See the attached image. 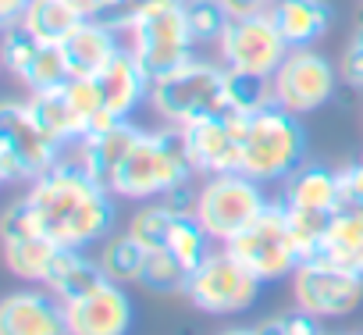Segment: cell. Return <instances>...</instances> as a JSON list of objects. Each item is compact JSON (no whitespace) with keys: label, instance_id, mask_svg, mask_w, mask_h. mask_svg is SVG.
<instances>
[{"label":"cell","instance_id":"cell-23","mask_svg":"<svg viewBox=\"0 0 363 335\" xmlns=\"http://www.w3.org/2000/svg\"><path fill=\"white\" fill-rule=\"evenodd\" d=\"M267 15L289 47H313L335 18L328 0H267Z\"/></svg>","mask_w":363,"mask_h":335},{"label":"cell","instance_id":"cell-24","mask_svg":"<svg viewBox=\"0 0 363 335\" xmlns=\"http://www.w3.org/2000/svg\"><path fill=\"white\" fill-rule=\"evenodd\" d=\"M100 282H107L104 268L96 257L86 253V246H57L54 260H50V271L43 278V285L61 300V303H72L79 296H86L89 289H96Z\"/></svg>","mask_w":363,"mask_h":335},{"label":"cell","instance_id":"cell-16","mask_svg":"<svg viewBox=\"0 0 363 335\" xmlns=\"http://www.w3.org/2000/svg\"><path fill=\"white\" fill-rule=\"evenodd\" d=\"M65 314H68V335H125L135 321L125 285L111 278L89 289L86 296L65 303Z\"/></svg>","mask_w":363,"mask_h":335},{"label":"cell","instance_id":"cell-31","mask_svg":"<svg viewBox=\"0 0 363 335\" xmlns=\"http://www.w3.org/2000/svg\"><path fill=\"white\" fill-rule=\"evenodd\" d=\"M211 236H207V229L196 221V218H178L174 221V229H171V239H167V250L186 264L189 271H196L200 264H203V257L211 253Z\"/></svg>","mask_w":363,"mask_h":335},{"label":"cell","instance_id":"cell-14","mask_svg":"<svg viewBox=\"0 0 363 335\" xmlns=\"http://www.w3.org/2000/svg\"><path fill=\"white\" fill-rule=\"evenodd\" d=\"M0 243H4V260L15 278H22L29 285H43L50 260L57 253V243L36 229L26 200H15L8 207L4 221H0Z\"/></svg>","mask_w":363,"mask_h":335},{"label":"cell","instance_id":"cell-21","mask_svg":"<svg viewBox=\"0 0 363 335\" xmlns=\"http://www.w3.org/2000/svg\"><path fill=\"white\" fill-rule=\"evenodd\" d=\"M29 107H33V114L40 118V125H43L61 146H75V143H82V139L89 136V121H86V114H82V107H79V100H75L68 79L57 82V86H50V89L29 93Z\"/></svg>","mask_w":363,"mask_h":335},{"label":"cell","instance_id":"cell-41","mask_svg":"<svg viewBox=\"0 0 363 335\" xmlns=\"http://www.w3.org/2000/svg\"><path fill=\"white\" fill-rule=\"evenodd\" d=\"M356 22H363V8H359V18H356Z\"/></svg>","mask_w":363,"mask_h":335},{"label":"cell","instance_id":"cell-15","mask_svg":"<svg viewBox=\"0 0 363 335\" xmlns=\"http://www.w3.org/2000/svg\"><path fill=\"white\" fill-rule=\"evenodd\" d=\"M4 68L29 89H50L57 82L68 79V65H65V54H61V43H43L36 40L22 22H11L4 26Z\"/></svg>","mask_w":363,"mask_h":335},{"label":"cell","instance_id":"cell-1","mask_svg":"<svg viewBox=\"0 0 363 335\" xmlns=\"http://www.w3.org/2000/svg\"><path fill=\"white\" fill-rule=\"evenodd\" d=\"M22 200L36 229L57 246L89 250L93 243H104L118 225V197L86 172L75 153L61 157L47 175L29 182Z\"/></svg>","mask_w":363,"mask_h":335},{"label":"cell","instance_id":"cell-2","mask_svg":"<svg viewBox=\"0 0 363 335\" xmlns=\"http://www.w3.org/2000/svg\"><path fill=\"white\" fill-rule=\"evenodd\" d=\"M193 160L186 150V132L182 125H160V128H143V136L135 139L132 153L125 157L121 172L114 179V197L118 200H157L164 197L171 186L193 179Z\"/></svg>","mask_w":363,"mask_h":335},{"label":"cell","instance_id":"cell-11","mask_svg":"<svg viewBox=\"0 0 363 335\" xmlns=\"http://www.w3.org/2000/svg\"><path fill=\"white\" fill-rule=\"evenodd\" d=\"M338 68L313 47H289L285 61L271 75L274 82V104L292 114H313L338 93Z\"/></svg>","mask_w":363,"mask_h":335},{"label":"cell","instance_id":"cell-38","mask_svg":"<svg viewBox=\"0 0 363 335\" xmlns=\"http://www.w3.org/2000/svg\"><path fill=\"white\" fill-rule=\"evenodd\" d=\"M218 4L228 11V18H246L267 8V0H218Z\"/></svg>","mask_w":363,"mask_h":335},{"label":"cell","instance_id":"cell-4","mask_svg":"<svg viewBox=\"0 0 363 335\" xmlns=\"http://www.w3.org/2000/svg\"><path fill=\"white\" fill-rule=\"evenodd\" d=\"M306 160V128L303 118L285 107H267L246 118L242 136V172L264 186L285 182Z\"/></svg>","mask_w":363,"mask_h":335},{"label":"cell","instance_id":"cell-18","mask_svg":"<svg viewBox=\"0 0 363 335\" xmlns=\"http://www.w3.org/2000/svg\"><path fill=\"white\" fill-rule=\"evenodd\" d=\"M143 136V128L132 121V118H121L114 121L111 128H100V132H89L82 143H75V157L86 172L104 186V190H114V179L121 172L125 157L132 153L135 139Z\"/></svg>","mask_w":363,"mask_h":335},{"label":"cell","instance_id":"cell-20","mask_svg":"<svg viewBox=\"0 0 363 335\" xmlns=\"http://www.w3.org/2000/svg\"><path fill=\"white\" fill-rule=\"evenodd\" d=\"M121 36L100 22V18H82L65 40H61V54L68 65V79H93L118 50H121Z\"/></svg>","mask_w":363,"mask_h":335},{"label":"cell","instance_id":"cell-3","mask_svg":"<svg viewBox=\"0 0 363 335\" xmlns=\"http://www.w3.org/2000/svg\"><path fill=\"white\" fill-rule=\"evenodd\" d=\"M153 114L167 125H193L200 118H214L232 111L228 104V68L221 61L207 57H189L186 65L171 68L167 75L150 82V100Z\"/></svg>","mask_w":363,"mask_h":335},{"label":"cell","instance_id":"cell-26","mask_svg":"<svg viewBox=\"0 0 363 335\" xmlns=\"http://www.w3.org/2000/svg\"><path fill=\"white\" fill-rule=\"evenodd\" d=\"M86 15L72 4V0H29V8L22 11V26L43 40V43H61Z\"/></svg>","mask_w":363,"mask_h":335},{"label":"cell","instance_id":"cell-22","mask_svg":"<svg viewBox=\"0 0 363 335\" xmlns=\"http://www.w3.org/2000/svg\"><path fill=\"white\" fill-rule=\"evenodd\" d=\"M278 200L292 211H338L342 207L338 172H331V168L320 164V160H303L281 182Z\"/></svg>","mask_w":363,"mask_h":335},{"label":"cell","instance_id":"cell-13","mask_svg":"<svg viewBox=\"0 0 363 335\" xmlns=\"http://www.w3.org/2000/svg\"><path fill=\"white\" fill-rule=\"evenodd\" d=\"M186 132V150L193 160V172L200 179L221 175V172H242V136H246V114L225 111L214 118H200L182 128Z\"/></svg>","mask_w":363,"mask_h":335},{"label":"cell","instance_id":"cell-29","mask_svg":"<svg viewBox=\"0 0 363 335\" xmlns=\"http://www.w3.org/2000/svg\"><path fill=\"white\" fill-rule=\"evenodd\" d=\"M189 278H193V271L182 264L167 246H160V250H146L143 275H139V285H143V289L171 296V292H186V289H189Z\"/></svg>","mask_w":363,"mask_h":335},{"label":"cell","instance_id":"cell-19","mask_svg":"<svg viewBox=\"0 0 363 335\" xmlns=\"http://www.w3.org/2000/svg\"><path fill=\"white\" fill-rule=\"evenodd\" d=\"M93 79L104 97V107L114 118H132L143 107V100H150V75L139 68V61L132 57L128 47H121Z\"/></svg>","mask_w":363,"mask_h":335},{"label":"cell","instance_id":"cell-17","mask_svg":"<svg viewBox=\"0 0 363 335\" xmlns=\"http://www.w3.org/2000/svg\"><path fill=\"white\" fill-rule=\"evenodd\" d=\"M0 331L4 335H68L65 303L43 289H18L0 303Z\"/></svg>","mask_w":363,"mask_h":335},{"label":"cell","instance_id":"cell-30","mask_svg":"<svg viewBox=\"0 0 363 335\" xmlns=\"http://www.w3.org/2000/svg\"><path fill=\"white\" fill-rule=\"evenodd\" d=\"M228 104H232L235 114H246V118L274 107V82H271V75L228 68Z\"/></svg>","mask_w":363,"mask_h":335},{"label":"cell","instance_id":"cell-37","mask_svg":"<svg viewBox=\"0 0 363 335\" xmlns=\"http://www.w3.org/2000/svg\"><path fill=\"white\" fill-rule=\"evenodd\" d=\"M338 190H342V207H359L363 211V160H352L338 168Z\"/></svg>","mask_w":363,"mask_h":335},{"label":"cell","instance_id":"cell-28","mask_svg":"<svg viewBox=\"0 0 363 335\" xmlns=\"http://www.w3.org/2000/svg\"><path fill=\"white\" fill-rule=\"evenodd\" d=\"M174 221H178V214H174L164 200H143V204L132 211L125 232H128L132 239H139L143 250H160V246H167Z\"/></svg>","mask_w":363,"mask_h":335},{"label":"cell","instance_id":"cell-34","mask_svg":"<svg viewBox=\"0 0 363 335\" xmlns=\"http://www.w3.org/2000/svg\"><path fill=\"white\" fill-rule=\"evenodd\" d=\"M250 331H285V335H313V331H320V317H313V314H306V310H292V314H278V317H271V321H260V324H253Z\"/></svg>","mask_w":363,"mask_h":335},{"label":"cell","instance_id":"cell-39","mask_svg":"<svg viewBox=\"0 0 363 335\" xmlns=\"http://www.w3.org/2000/svg\"><path fill=\"white\" fill-rule=\"evenodd\" d=\"M26 8H29V0H0V22H4V26L18 22Z\"/></svg>","mask_w":363,"mask_h":335},{"label":"cell","instance_id":"cell-40","mask_svg":"<svg viewBox=\"0 0 363 335\" xmlns=\"http://www.w3.org/2000/svg\"><path fill=\"white\" fill-rule=\"evenodd\" d=\"M72 4H75L86 18H93V15H100V8L107 4V0H72Z\"/></svg>","mask_w":363,"mask_h":335},{"label":"cell","instance_id":"cell-6","mask_svg":"<svg viewBox=\"0 0 363 335\" xmlns=\"http://www.w3.org/2000/svg\"><path fill=\"white\" fill-rule=\"evenodd\" d=\"M232 257H239L264 285L292 278L303 264V246L289 225V211L281 200H271L246 229H239L228 243H221Z\"/></svg>","mask_w":363,"mask_h":335},{"label":"cell","instance_id":"cell-42","mask_svg":"<svg viewBox=\"0 0 363 335\" xmlns=\"http://www.w3.org/2000/svg\"><path fill=\"white\" fill-rule=\"evenodd\" d=\"M186 4H193V0H186Z\"/></svg>","mask_w":363,"mask_h":335},{"label":"cell","instance_id":"cell-35","mask_svg":"<svg viewBox=\"0 0 363 335\" xmlns=\"http://www.w3.org/2000/svg\"><path fill=\"white\" fill-rule=\"evenodd\" d=\"M338 75H342V82L349 89H363V22H356V33H352V40L342 50Z\"/></svg>","mask_w":363,"mask_h":335},{"label":"cell","instance_id":"cell-12","mask_svg":"<svg viewBox=\"0 0 363 335\" xmlns=\"http://www.w3.org/2000/svg\"><path fill=\"white\" fill-rule=\"evenodd\" d=\"M289 43L271 22L267 8L246 18H232L225 36L218 40V57L225 68L239 72H257V75H274L278 65L285 61Z\"/></svg>","mask_w":363,"mask_h":335},{"label":"cell","instance_id":"cell-8","mask_svg":"<svg viewBox=\"0 0 363 335\" xmlns=\"http://www.w3.org/2000/svg\"><path fill=\"white\" fill-rule=\"evenodd\" d=\"M264 282L239 260L232 257L221 243L218 250H211L203 257V264L193 271L189 278V289H186V300L200 310V314H211V317H235V314H246L257 296H260Z\"/></svg>","mask_w":363,"mask_h":335},{"label":"cell","instance_id":"cell-9","mask_svg":"<svg viewBox=\"0 0 363 335\" xmlns=\"http://www.w3.org/2000/svg\"><path fill=\"white\" fill-rule=\"evenodd\" d=\"M292 300L299 310L320 321L349 317L363 303V275L320 253L303 257V264L292 275Z\"/></svg>","mask_w":363,"mask_h":335},{"label":"cell","instance_id":"cell-5","mask_svg":"<svg viewBox=\"0 0 363 335\" xmlns=\"http://www.w3.org/2000/svg\"><path fill=\"white\" fill-rule=\"evenodd\" d=\"M61 146L33 114L29 100H4L0 107V182L29 186L65 157Z\"/></svg>","mask_w":363,"mask_h":335},{"label":"cell","instance_id":"cell-25","mask_svg":"<svg viewBox=\"0 0 363 335\" xmlns=\"http://www.w3.org/2000/svg\"><path fill=\"white\" fill-rule=\"evenodd\" d=\"M313 253L331 257V260H338V264L363 275V211L359 207H338L320 250H313Z\"/></svg>","mask_w":363,"mask_h":335},{"label":"cell","instance_id":"cell-10","mask_svg":"<svg viewBox=\"0 0 363 335\" xmlns=\"http://www.w3.org/2000/svg\"><path fill=\"white\" fill-rule=\"evenodd\" d=\"M271 200L264 193V182L250 179L246 172H221V175H207L203 179L196 221L207 229V236L214 243H228Z\"/></svg>","mask_w":363,"mask_h":335},{"label":"cell","instance_id":"cell-33","mask_svg":"<svg viewBox=\"0 0 363 335\" xmlns=\"http://www.w3.org/2000/svg\"><path fill=\"white\" fill-rule=\"evenodd\" d=\"M285 211H289V225H292V232L303 246V257L320 250V243H324V236L335 221V211H292V207H285Z\"/></svg>","mask_w":363,"mask_h":335},{"label":"cell","instance_id":"cell-27","mask_svg":"<svg viewBox=\"0 0 363 335\" xmlns=\"http://www.w3.org/2000/svg\"><path fill=\"white\" fill-rule=\"evenodd\" d=\"M104 275L118 285H139V275H143V260H146V250L139 239H132L128 232H111L104 243H100V253H96Z\"/></svg>","mask_w":363,"mask_h":335},{"label":"cell","instance_id":"cell-36","mask_svg":"<svg viewBox=\"0 0 363 335\" xmlns=\"http://www.w3.org/2000/svg\"><path fill=\"white\" fill-rule=\"evenodd\" d=\"M196 179L200 175H193V179H186V182H178V186H171L164 197H157V200H164L178 218H196V207H200V190L203 186H196Z\"/></svg>","mask_w":363,"mask_h":335},{"label":"cell","instance_id":"cell-32","mask_svg":"<svg viewBox=\"0 0 363 335\" xmlns=\"http://www.w3.org/2000/svg\"><path fill=\"white\" fill-rule=\"evenodd\" d=\"M186 22H189V36L196 47H207V43L218 47L232 18L218 0H193V4H186Z\"/></svg>","mask_w":363,"mask_h":335},{"label":"cell","instance_id":"cell-7","mask_svg":"<svg viewBox=\"0 0 363 335\" xmlns=\"http://www.w3.org/2000/svg\"><path fill=\"white\" fill-rule=\"evenodd\" d=\"M125 47L150 75V82L167 75L178 65H186L196 54L186 22V0H153L146 15L125 33Z\"/></svg>","mask_w":363,"mask_h":335}]
</instances>
